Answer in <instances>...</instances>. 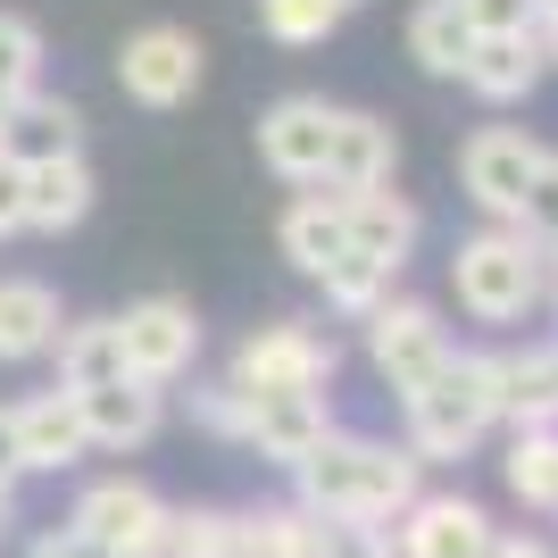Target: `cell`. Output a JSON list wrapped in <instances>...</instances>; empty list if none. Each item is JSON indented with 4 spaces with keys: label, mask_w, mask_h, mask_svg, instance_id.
I'll return each mask as SVG.
<instances>
[{
    "label": "cell",
    "mask_w": 558,
    "mask_h": 558,
    "mask_svg": "<svg viewBox=\"0 0 558 558\" xmlns=\"http://www.w3.org/2000/svg\"><path fill=\"white\" fill-rule=\"evenodd\" d=\"M417 492H425L417 450L375 442V434H342V425L292 466V500H301L308 517H326V525H392Z\"/></svg>",
    "instance_id": "6da1fadb"
},
{
    "label": "cell",
    "mask_w": 558,
    "mask_h": 558,
    "mask_svg": "<svg viewBox=\"0 0 558 558\" xmlns=\"http://www.w3.org/2000/svg\"><path fill=\"white\" fill-rule=\"evenodd\" d=\"M450 292L475 326H525L542 301H550V242L525 226H475L450 251Z\"/></svg>",
    "instance_id": "7a4b0ae2"
},
{
    "label": "cell",
    "mask_w": 558,
    "mask_h": 558,
    "mask_svg": "<svg viewBox=\"0 0 558 558\" xmlns=\"http://www.w3.org/2000/svg\"><path fill=\"white\" fill-rule=\"evenodd\" d=\"M500 434V392H492V350H450V367L434 384L400 400V442L417 450L425 466L466 459Z\"/></svg>",
    "instance_id": "3957f363"
},
{
    "label": "cell",
    "mask_w": 558,
    "mask_h": 558,
    "mask_svg": "<svg viewBox=\"0 0 558 558\" xmlns=\"http://www.w3.org/2000/svg\"><path fill=\"white\" fill-rule=\"evenodd\" d=\"M359 333H367V367L375 384L392 400H409L417 384H434V375L450 367V326H442V308L417 301V292H392V301H375L367 317H359Z\"/></svg>",
    "instance_id": "277c9868"
},
{
    "label": "cell",
    "mask_w": 558,
    "mask_h": 558,
    "mask_svg": "<svg viewBox=\"0 0 558 558\" xmlns=\"http://www.w3.org/2000/svg\"><path fill=\"white\" fill-rule=\"evenodd\" d=\"M333 367H342L333 333H317L308 317H267V326L242 333V350H233L226 375L242 392H326Z\"/></svg>",
    "instance_id": "5b68a950"
},
{
    "label": "cell",
    "mask_w": 558,
    "mask_h": 558,
    "mask_svg": "<svg viewBox=\"0 0 558 558\" xmlns=\"http://www.w3.org/2000/svg\"><path fill=\"white\" fill-rule=\"evenodd\" d=\"M542 159H550V142H534L525 125H475L459 142V192L492 226H525V192H534Z\"/></svg>",
    "instance_id": "8992f818"
},
{
    "label": "cell",
    "mask_w": 558,
    "mask_h": 558,
    "mask_svg": "<svg viewBox=\"0 0 558 558\" xmlns=\"http://www.w3.org/2000/svg\"><path fill=\"white\" fill-rule=\"evenodd\" d=\"M68 525H75L84 542H100L109 558H159V542H167V500L142 484V475H100V484L75 492Z\"/></svg>",
    "instance_id": "52a82bcc"
},
{
    "label": "cell",
    "mask_w": 558,
    "mask_h": 558,
    "mask_svg": "<svg viewBox=\"0 0 558 558\" xmlns=\"http://www.w3.org/2000/svg\"><path fill=\"white\" fill-rule=\"evenodd\" d=\"M201 75H209V50H201V34H184V25H142V34H125V50H117V84H125L134 109H184V100L201 93Z\"/></svg>",
    "instance_id": "ba28073f"
},
{
    "label": "cell",
    "mask_w": 558,
    "mask_h": 558,
    "mask_svg": "<svg viewBox=\"0 0 558 558\" xmlns=\"http://www.w3.org/2000/svg\"><path fill=\"white\" fill-rule=\"evenodd\" d=\"M117 350H125V375H142V384L167 392L201 359V308L175 301V292H150V301L117 308Z\"/></svg>",
    "instance_id": "9c48e42d"
},
{
    "label": "cell",
    "mask_w": 558,
    "mask_h": 558,
    "mask_svg": "<svg viewBox=\"0 0 558 558\" xmlns=\"http://www.w3.org/2000/svg\"><path fill=\"white\" fill-rule=\"evenodd\" d=\"M492 534H500L492 509L466 500V492H417V500L392 517V550L400 558H484Z\"/></svg>",
    "instance_id": "30bf717a"
},
{
    "label": "cell",
    "mask_w": 558,
    "mask_h": 558,
    "mask_svg": "<svg viewBox=\"0 0 558 558\" xmlns=\"http://www.w3.org/2000/svg\"><path fill=\"white\" fill-rule=\"evenodd\" d=\"M326 134H333V100H317V93H283L258 109V159L292 192L326 175Z\"/></svg>",
    "instance_id": "8fae6325"
},
{
    "label": "cell",
    "mask_w": 558,
    "mask_h": 558,
    "mask_svg": "<svg viewBox=\"0 0 558 558\" xmlns=\"http://www.w3.org/2000/svg\"><path fill=\"white\" fill-rule=\"evenodd\" d=\"M9 434H17V475H68V466L93 459L84 417H75V392H59V384L9 400Z\"/></svg>",
    "instance_id": "7c38bea8"
},
{
    "label": "cell",
    "mask_w": 558,
    "mask_h": 558,
    "mask_svg": "<svg viewBox=\"0 0 558 558\" xmlns=\"http://www.w3.org/2000/svg\"><path fill=\"white\" fill-rule=\"evenodd\" d=\"M333 434V400L326 392H251V425H242V450L267 466H292Z\"/></svg>",
    "instance_id": "4fadbf2b"
},
{
    "label": "cell",
    "mask_w": 558,
    "mask_h": 558,
    "mask_svg": "<svg viewBox=\"0 0 558 558\" xmlns=\"http://www.w3.org/2000/svg\"><path fill=\"white\" fill-rule=\"evenodd\" d=\"M75 417H84V442L93 450H142L167 425V392L142 384V375H109V384L75 392Z\"/></svg>",
    "instance_id": "5bb4252c"
},
{
    "label": "cell",
    "mask_w": 558,
    "mask_h": 558,
    "mask_svg": "<svg viewBox=\"0 0 558 558\" xmlns=\"http://www.w3.org/2000/svg\"><path fill=\"white\" fill-rule=\"evenodd\" d=\"M276 242H283V258L317 283L333 258L350 251V209H342V192H333V184H301L292 201H283V217H276Z\"/></svg>",
    "instance_id": "9a60e30c"
},
{
    "label": "cell",
    "mask_w": 558,
    "mask_h": 558,
    "mask_svg": "<svg viewBox=\"0 0 558 558\" xmlns=\"http://www.w3.org/2000/svg\"><path fill=\"white\" fill-rule=\"evenodd\" d=\"M542 75H550V59H542V34H484V43L466 50L459 84L484 109H517V100L542 93Z\"/></svg>",
    "instance_id": "2e32d148"
},
{
    "label": "cell",
    "mask_w": 558,
    "mask_h": 558,
    "mask_svg": "<svg viewBox=\"0 0 558 558\" xmlns=\"http://www.w3.org/2000/svg\"><path fill=\"white\" fill-rule=\"evenodd\" d=\"M400 175V134L367 109H333V134H326V175L317 184L333 192H367V184H392Z\"/></svg>",
    "instance_id": "e0dca14e"
},
{
    "label": "cell",
    "mask_w": 558,
    "mask_h": 558,
    "mask_svg": "<svg viewBox=\"0 0 558 558\" xmlns=\"http://www.w3.org/2000/svg\"><path fill=\"white\" fill-rule=\"evenodd\" d=\"M84 134H93V117L75 109L68 93H43V84H34L25 100H9V109H0V150H9V159H25V167L84 150Z\"/></svg>",
    "instance_id": "ac0fdd59"
},
{
    "label": "cell",
    "mask_w": 558,
    "mask_h": 558,
    "mask_svg": "<svg viewBox=\"0 0 558 558\" xmlns=\"http://www.w3.org/2000/svg\"><path fill=\"white\" fill-rule=\"evenodd\" d=\"M342 209H350V251H359V258H384L392 276L417 258L425 217H417V201H409V192L367 184V192H342Z\"/></svg>",
    "instance_id": "d6986e66"
},
{
    "label": "cell",
    "mask_w": 558,
    "mask_h": 558,
    "mask_svg": "<svg viewBox=\"0 0 558 558\" xmlns=\"http://www.w3.org/2000/svg\"><path fill=\"white\" fill-rule=\"evenodd\" d=\"M492 392H500V425H558V333L492 350Z\"/></svg>",
    "instance_id": "ffe728a7"
},
{
    "label": "cell",
    "mask_w": 558,
    "mask_h": 558,
    "mask_svg": "<svg viewBox=\"0 0 558 558\" xmlns=\"http://www.w3.org/2000/svg\"><path fill=\"white\" fill-rule=\"evenodd\" d=\"M93 201H100V184H93V159H84V150L25 167V233H75L93 217Z\"/></svg>",
    "instance_id": "44dd1931"
},
{
    "label": "cell",
    "mask_w": 558,
    "mask_h": 558,
    "mask_svg": "<svg viewBox=\"0 0 558 558\" xmlns=\"http://www.w3.org/2000/svg\"><path fill=\"white\" fill-rule=\"evenodd\" d=\"M68 326V308L50 292L43 276H0V367H25V359H43Z\"/></svg>",
    "instance_id": "7402d4cb"
},
{
    "label": "cell",
    "mask_w": 558,
    "mask_h": 558,
    "mask_svg": "<svg viewBox=\"0 0 558 558\" xmlns=\"http://www.w3.org/2000/svg\"><path fill=\"white\" fill-rule=\"evenodd\" d=\"M43 359H59V392H84V384H109V375H125L117 317H68V326H59V342H50Z\"/></svg>",
    "instance_id": "603a6c76"
},
{
    "label": "cell",
    "mask_w": 558,
    "mask_h": 558,
    "mask_svg": "<svg viewBox=\"0 0 558 558\" xmlns=\"http://www.w3.org/2000/svg\"><path fill=\"white\" fill-rule=\"evenodd\" d=\"M400 34H409V59H417L425 75H442V84H459L466 50H475V25L459 17V0H417Z\"/></svg>",
    "instance_id": "cb8c5ba5"
},
{
    "label": "cell",
    "mask_w": 558,
    "mask_h": 558,
    "mask_svg": "<svg viewBox=\"0 0 558 558\" xmlns=\"http://www.w3.org/2000/svg\"><path fill=\"white\" fill-rule=\"evenodd\" d=\"M500 484H509L525 509H550V492H558V425H509Z\"/></svg>",
    "instance_id": "d4e9b609"
},
{
    "label": "cell",
    "mask_w": 558,
    "mask_h": 558,
    "mask_svg": "<svg viewBox=\"0 0 558 558\" xmlns=\"http://www.w3.org/2000/svg\"><path fill=\"white\" fill-rule=\"evenodd\" d=\"M342 17H350V0H258V34H267V43H283V50L333 43V34H342Z\"/></svg>",
    "instance_id": "484cf974"
},
{
    "label": "cell",
    "mask_w": 558,
    "mask_h": 558,
    "mask_svg": "<svg viewBox=\"0 0 558 558\" xmlns=\"http://www.w3.org/2000/svg\"><path fill=\"white\" fill-rule=\"evenodd\" d=\"M392 267H384V258H359V251H342L326 267V276H317V292H326V308L333 317H350V326H359V317H367L375 301H392Z\"/></svg>",
    "instance_id": "4316f807"
},
{
    "label": "cell",
    "mask_w": 558,
    "mask_h": 558,
    "mask_svg": "<svg viewBox=\"0 0 558 558\" xmlns=\"http://www.w3.org/2000/svg\"><path fill=\"white\" fill-rule=\"evenodd\" d=\"M43 84V25L17 17V9H0V109L25 100Z\"/></svg>",
    "instance_id": "83f0119b"
},
{
    "label": "cell",
    "mask_w": 558,
    "mask_h": 558,
    "mask_svg": "<svg viewBox=\"0 0 558 558\" xmlns=\"http://www.w3.org/2000/svg\"><path fill=\"white\" fill-rule=\"evenodd\" d=\"M233 550V509H167L159 558H226Z\"/></svg>",
    "instance_id": "f1b7e54d"
},
{
    "label": "cell",
    "mask_w": 558,
    "mask_h": 558,
    "mask_svg": "<svg viewBox=\"0 0 558 558\" xmlns=\"http://www.w3.org/2000/svg\"><path fill=\"white\" fill-rule=\"evenodd\" d=\"M192 425H201V434H217V442H242V425H251V392H242L233 375L192 384Z\"/></svg>",
    "instance_id": "f546056e"
},
{
    "label": "cell",
    "mask_w": 558,
    "mask_h": 558,
    "mask_svg": "<svg viewBox=\"0 0 558 558\" xmlns=\"http://www.w3.org/2000/svg\"><path fill=\"white\" fill-rule=\"evenodd\" d=\"M459 17L475 25V43H484V34H534L542 0H459Z\"/></svg>",
    "instance_id": "4dcf8cb0"
},
{
    "label": "cell",
    "mask_w": 558,
    "mask_h": 558,
    "mask_svg": "<svg viewBox=\"0 0 558 558\" xmlns=\"http://www.w3.org/2000/svg\"><path fill=\"white\" fill-rule=\"evenodd\" d=\"M525 233H542V242H550V258H558V150L542 159L534 192H525Z\"/></svg>",
    "instance_id": "1f68e13d"
},
{
    "label": "cell",
    "mask_w": 558,
    "mask_h": 558,
    "mask_svg": "<svg viewBox=\"0 0 558 558\" xmlns=\"http://www.w3.org/2000/svg\"><path fill=\"white\" fill-rule=\"evenodd\" d=\"M25 233V159L0 150V242H17Z\"/></svg>",
    "instance_id": "d6a6232c"
},
{
    "label": "cell",
    "mask_w": 558,
    "mask_h": 558,
    "mask_svg": "<svg viewBox=\"0 0 558 558\" xmlns=\"http://www.w3.org/2000/svg\"><path fill=\"white\" fill-rule=\"evenodd\" d=\"M25 558H109V550H100V542H84L75 525H50V534H34V550H25Z\"/></svg>",
    "instance_id": "836d02e7"
},
{
    "label": "cell",
    "mask_w": 558,
    "mask_h": 558,
    "mask_svg": "<svg viewBox=\"0 0 558 558\" xmlns=\"http://www.w3.org/2000/svg\"><path fill=\"white\" fill-rule=\"evenodd\" d=\"M484 558H558V550H550V542H542V534H525V525H500Z\"/></svg>",
    "instance_id": "e575fe53"
},
{
    "label": "cell",
    "mask_w": 558,
    "mask_h": 558,
    "mask_svg": "<svg viewBox=\"0 0 558 558\" xmlns=\"http://www.w3.org/2000/svg\"><path fill=\"white\" fill-rule=\"evenodd\" d=\"M0 484H25V475H17V434H9V409H0Z\"/></svg>",
    "instance_id": "d590c367"
},
{
    "label": "cell",
    "mask_w": 558,
    "mask_h": 558,
    "mask_svg": "<svg viewBox=\"0 0 558 558\" xmlns=\"http://www.w3.org/2000/svg\"><path fill=\"white\" fill-rule=\"evenodd\" d=\"M17 534V484H0V542Z\"/></svg>",
    "instance_id": "8d00e7d4"
},
{
    "label": "cell",
    "mask_w": 558,
    "mask_h": 558,
    "mask_svg": "<svg viewBox=\"0 0 558 558\" xmlns=\"http://www.w3.org/2000/svg\"><path fill=\"white\" fill-rule=\"evenodd\" d=\"M534 34H542V59H550V68H558V9H550V17H542V25H534Z\"/></svg>",
    "instance_id": "74e56055"
},
{
    "label": "cell",
    "mask_w": 558,
    "mask_h": 558,
    "mask_svg": "<svg viewBox=\"0 0 558 558\" xmlns=\"http://www.w3.org/2000/svg\"><path fill=\"white\" fill-rule=\"evenodd\" d=\"M542 308H550V326H558V258H550V301H542Z\"/></svg>",
    "instance_id": "f35d334b"
},
{
    "label": "cell",
    "mask_w": 558,
    "mask_h": 558,
    "mask_svg": "<svg viewBox=\"0 0 558 558\" xmlns=\"http://www.w3.org/2000/svg\"><path fill=\"white\" fill-rule=\"evenodd\" d=\"M542 517H550V525H558V492H550V509H542Z\"/></svg>",
    "instance_id": "ab89813d"
},
{
    "label": "cell",
    "mask_w": 558,
    "mask_h": 558,
    "mask_svg": "<svg viewBox=\"0 0 558 558\" xmlns=\"http://www.w3.org/2000/svg\"><path fill=\"white\" fill-rule=\"evenodd\" d=\"M550 9H558V0H542V17H550Z\"/></svg>",
    "instance_id": "60d3db41"
},
{
    "label": "cell",
    "mask_w": 558,
    "mask_h": 558,
    "mask_svg": "<svg viewBox=\"0 0 558 558\" xmlns=\"http://www.w3.org/2000/svg\"><path fill=\"white\" fill-rule=\"evenodd\" d=\"M350 9H367V0H350Z\"/></svg>",
    "instance_id": "b9f144b4"
}]
</instances>
